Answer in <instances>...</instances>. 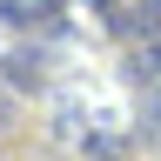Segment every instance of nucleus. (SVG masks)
Masks as SVG:
<instances>
[{
	"label": "nucleus",
	"instance_id": "f257e3e1",
	"mask_svg": "<svg viewBox=\"0 0 161 161\" xmlns=\"http://www.w3.org/2000/svg\"><path fill=\"white\" fill-rule=\"evenodd\" d=\"M154 20H161V0H141L128 14V34H154Z\"/></svg>",
	"mask_w": 161,
	"mask_h": 161
}]
</instances>
